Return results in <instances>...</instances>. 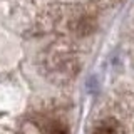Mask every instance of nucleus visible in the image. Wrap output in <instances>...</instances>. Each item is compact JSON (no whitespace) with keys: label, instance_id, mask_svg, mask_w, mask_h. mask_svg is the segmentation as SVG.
Returning a JSON list of instances; mask_svg holds the SVG:
<instances>
[{"label":"nucleus","instance_id":"obj_1","mask_svg":"<svg viewBox=\"0 0 134 134\" xmlns=\"http://www.w3.org/2000/svg\"><path fill=\"white\" fill-rule=\"evenodd\" d=\"M94 30V22H92L91 19H87V17H84L77 22V34L79 35H87V34H91Z\"/></svg>","mask_w":134,"mask_h":134},{"label":"nucleus","instance_id":"obj_2","mask_svg":"<svg viewBox=\"0 0 134 134\" xmlns=\"http://www.w3.org/2000/svg\"><path fill=\"white\" fill-rule=\"evenodd\" d=\"M92 134H116V126L112 122H102L94 129Z\"/></svg>","mask_w":134,"mask_h":134},{"label":"nucleus","instance_id":"obj_3","mask_svg":"<svg viewBox=\"0 0 134 134\" xmlns=\"http://www.w3.org/2000/svg\"><path fill=\"white\" fill-rule=\"evenodd\" d=\"M45 134H67V127L64 124H60V122H52L47 127Z\"/></svg>","mask_w":134,"mask_h":134}]
</instances>
